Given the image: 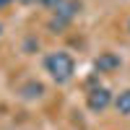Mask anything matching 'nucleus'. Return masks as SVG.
Masks as SVG:
<instances>
[{"label":"nucleus","instance_id":"1","mask_svg":"<svg viewBox=\"0 0 130 130\" xmlns=\"http://www.w3.org/2000/svg\"><path fill=\"white\" fill-rule=\"evenodd\" d=\"M44 70L50 73V78L57 86H65V83H70L73 75H75V60H73L70 52H65V50L50 52L44 57Z\"/></svg>","mask_w":130,"mask_h":130},{"label":"nucleus","instance_id":"2","mask_svg":"<svg viewBox=\"0 0 130 130\" xmlns=\"http://www.w3.org/2000/svg\"><path fill=\"white\" fill-rule=\"evenodd\" d=\"M81 13V3L78 0H65V3L57 8V10H52V18H50V31H55V34H60V31H65L75 18H78Z\"/></svg>","mask_w":130,"mask_h":130},{"label":"nucleus","instance_id":"3","mask_svg":"<svg viewBox=\"0 0 130 130\" xmlns=\"http://www.w3.org/2000/svg\"><path fill=\"white\" fill-rule=\"evenodd\" d=\"M115 102L112 91L107 89V86H96V89H91L89 94H86V107L94 112V115H102L104 109H109Z\"/></svg>","mask_w":130,"mask_h":130},{"label":"nucleus","instance_id":"4","mask_svg":"<svg viewBox=\"0 0 130 130\" xmlns=\"http://www.w3.org/2000/svg\"><path fill=\"white\" fill-rule=\"evenodd\" d=\"M122 65V60L115 55V52H102L99 57L94 60V68L99 70V73H112V70H117Z\"/></svg>","mask_w":130,"mask_h":130},{"label":"nucleus","instance_id":"5","mask_svg":"<svg viewBox=\"0 0 130 130\" xmlns=\"http://www.w3.org/2000/svg\"><path fill=\"white\" fill-rule=\"evenodd\" d=\"M115 109L120 112V115H125V117H130V89H125V91H120L115 96Z\"/></svg>","mask_w":130,"mask_h":130},{"label":"nucleus","instance_id":"6","mask_svg":"<svg viewBox=\"0 0 130 130\" xmlns=\"http://www.w3.org/2000/svg\"><path fill=\"white\" fill-rule=\"evenodd\" d=\"M21 94H24L26 99H39V96L44 94V86L37 83V81H31V83H26L24 89H21Z\"/></svg>","mask_w":130,"mask_h":130},{"label":"nucleus","instance_id":"7","mask_svg":"<svg viewBox=\"0 0 130 130\" xmlns=\"http://www.w3.org/2000/svg\"><path fill=\"white\" fill-rule=\"evenodd\" d=\"M62 3H65V0H39V5H42V8H47V10H57Z\"/></svg>","mask_w":130,"mask_h":130},{"label":"nucleus","instance_id":"8","mask_svg":"<svg viewBox=\"0 0 130 130\" xmlns=\"http://www.w3.org/2000/svg\"><path fill=\"white\" fill-rule=\"evenodd\" d=\"M31 50H39V39H26V44H24V52H31Z\"/></svg>","mask_w":130,"mask_h":130},{"label":"nucleus","instance_id":"9","mask_svg":"<svg viewBox=\"0 0 130 130\" xmlns=\"http://www.w3.org/2000/svg\"><path fill=\"white\" fill-rule=\"evenodd\" d=\"M13 3H21V5H34V3H39V0H13Z\"/></svg>","mask_w":130,"mask_h":130},{"label":"nucleus","instance_id":"10","mask_svg":"<svg viewBox=\"0 0 130 130\" xmlns=\"http://www.w3.org/2000/svg\"><path fill=\"white\" fill-rule=\"evenodd\" d=\"M10 3H13V0H0V10H3V8H8Z\"/></svg>","mask_w":130,"mask_h":130},{"label":"nucleus","instance_id":"11","mask_svg":"<svg viewBox=\"0 0 130 130\" xmlns=\"http://www.w3.org/2000/svg\"><path fill=\"white\" fill-rule=\"evenodd\" d=\"M127 31H130V18H127Z\"/></svg>","mask_w":130,"mask_h":130},{"label":"nucleus","instance_id":"12","mask_svg":"<svg viewBox=\"0 0 130 130\" xmlns=\"http://www.w3.org/2000/svg\"><path fill=\"white\" fill-rule=\"evenodd\" d=\"M0 34H3V24H0Z\"/></svg>","mask_w":130,"mask_h":130}]
</instances>
